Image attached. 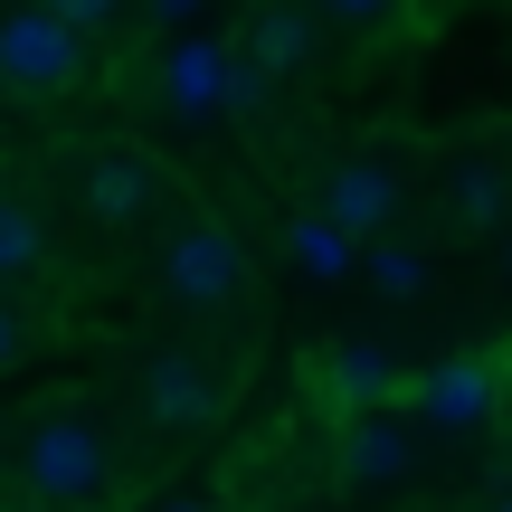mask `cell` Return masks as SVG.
Wrapping results in <instances>:
<instances>
[{"instance_id": "19", "label": "cell", "mask_w": 512, "mask_h": 512, "mask_svg": "<svg viewBox=\"0 0 512 512\" xmlns=\"http://www.w3.org/2000/svg\"><path fill=\"white\" fill-rule=\"evenodd\" d=\"M494 512H512V494H503V503H494Z\"/></svg>"}, {"instance_id": "5", "label": "cell", "mask_w": 512, "mask_h": 512, "mask_svg": "<svg viewBox=\"0 0 512 512\" xmlns=\"http://www.w3.org/2000/svg\"><path fill=\"white\" fill-rule=\"evenodd\" d=\"M162 105L171 114H228L238 105V48H228V38H171Z\"/></svg>"}, {"instance_id": "13", "label": "cell", "mask_w": 512, "mask_h": 512, "mask_svg": "<svg viewBox=\"0 0 512 512\" xmlns=\"http://www.w3.org/2000/svg\"><path fill=\"white\" fill-rule=\"evenodd\" d=\"M503 200H512V190H503V171H494V162H465L456 181H446V219H456V228H494V219H503Z\"/></svg>"}, {"instance_id": "15", "label": "cell", "mask_w": 512, "mask_h": 512, "mask_svg": "<svg viewBox=\"0 0 512 512\" xmlns=\"http://www.w3.org/2000/svg\"><path fill=\"white\" fill-rule=\"evenodd\" d=\"M370 285H380V294H427V256L418 247H370Z\"/></svg>"}, {"instance_id": "11", "label": "cell", "mask_w": 512, "mask_h": 512, "mask_svg": "<svg viewBox=\"0 0 512 512\" xmlns=\"http://www.w3.org/2000/svg\"><path fill=\"white\" fill-rule=\"evenodd\" d=\"M247 57H256L266 76L304 67V57H313V19H304V10H256V19H247Z\"/></svg>"}, {"instance_id": "8", "label": "cell", "mask_w": 512, "mask_h": 512, "mask_svg": "<svg viewBox=\"0 0 512 512\" xmlns=\"http://www.w3.org/2000/svg\"><path fill=\"white\" fill-rule=\"evenodd\" d=\"M152 190H162V171L133 162V152H114V162H95L86 181H76V200H86V219L124 228V219H143V209H152Z\"/></svg>"}, {"instance_id": "9", "label": "cell", "mask_w": 512, "mask_h": 512, "mask_svg": "<svg viewBox=\"0 0 512 512\" xmlns=\"http://www.w3.org/2000/svg\"><path fill=\"white\" fill-rule=\"evenodd\" d=\"M332 399H342L351 418H389V399H399V361H389L380 342H342V351H332Z\"/></svg>"}, {"instance_id": "7", "label": "cell", "mask_w": 512, "mask_h": 512, "mask_svg": "<svg viewBox=\"0 0 512 512\" xmlns=\"http://www.w3.org/2000/svg\"><path fill=\"white\" fill-rule=\"evenodd\" d=\"M143 408L162 427H209L219 418V389H209V370L190 361V351H152L143 361Z\"/></svg>"}, {"instance_id": "1", "label": "cell", "mask_w": 512, "mask_h": 512, "mask_svg": "<svg viewBox=\"0 0 512 512\" xmlns=\"http://www.w3.org/2000/svg\"><path fill=\"white\" fill-rule=\"evenodd\" d=\"M19 484L67 512V503H95L114 484V456H105V437H95L86 418H38L29 437H19Z\"/></svg>"}, {"instance_id": "6", "label": "cell", "mask_w": 512, "mask_h": 512, "mask_svg": "<svg viewBox=\"0 0 512 512\" xmlns=\"http://www.w3.org/2000/svg\"><path fill=\"white\" fill-rule=\"evenodd\" d=\"M399 209H408V190H399V171H389V162H342L323 181V219L342 228L351 247L380 238V228H399Z\"/></svg>"}, {"instance_id": "14", "label": "cell", "mask_w": 512, "mask_h": 512, "mask_svg": "<svg viewBox=\"0 0 512 512\" xmlns=\"http://www.w3.org/2000/svg\"><path fill=\"white\" fill-rule=\"evenodd\" d=\"M38 256H48V228H38V209L0 190V285H10V275H29Z\"/></svg>"}, {"instance_id": "16", "label": "cell", "mask_w": 512, "mask_h": 512, "mask_svg": "<svg viewBox=\"0 0 512 512\" xmlns=\"http://www.w3.org/2000/svg\"><path fill=\"white\" fill-rule=\"evenodd\" d=\"M114 19H124V10H114V0H67V29H76V38H105Z\"/></svg>"}, {"instance_id": "10", "label": "cell", "mask_w": 512, "mask_h": 512, "mask_svg": "<svg viewBox=\"0 0 512 512\" xmlns=\"http://www.w3.org/2000/svg\"><path fill=\"white\" fill-rule=\"evenodd\" d=\"M408 465H418V446H408L399 418H351V437H342V475L351 484H399Z\"/></svg>"}, {"instance_id": "17", "label": "cell", "mask_w": 512, "mask_h": 512, "mask_svg": "<svg viewBox=\"0 0 512 512\" xmlns=\"http://www.w3.org/2000/svg\"><path fill=\"white\" fill-rule=\"evenodd\" d=\"M19 342H29V323H19V313H10V304H0V370H10V361H19Z\"/></svg>"}, {"instance_id": "2", "label": "cell", "mask_w": 512, "mask_h": 512, "mask_svg": "<svg viewBox=\"0 0 512 512\" xmlns=\"http://www.w3.org/2000/svg\"><path fill=\"white\" fill-rule=\"evenodd\" d=\"M76 67H86V38L67 29V10H10L0 19V86L57 95Z\"/></svg>"}, {"instance_id": "18", "label": "cell", "mask_w": 512, "mask_h": 512, "mask_svg": "<svg viewBox=\"0 0 512 512\" xmlns=\"http://www.w3.org/2000/svg\"><path fill=\"white\" fill-rule=\"evenodd\" d=\"M152 512H219V503H200V494H171V503H152Z\"/></svg>"}, {"instance_id": "12", "label": "cell", "mask_w": 512, "mask_h": 512, "mask_svg": "<svg viewBox=\"0 0 512 512\" xmlns=\"http://www.w3.org/2000/svg\"><path fill=\"white\" fill-rule=\"evenodd\" d=\"M285 247H294V266H304V275H351V266H370V256L351 247L342 228L323 219V209H304V219L285 228Z\"/></svg>"}, {"instance_id": "4", "label": "cell", "mask_w": 512, "mask_h": 512, "mask_svg": "<svg viewBox=\"0 0 512 512\" xmlns=\"http://www.w3.org/2000/svg\"><path fill=\"white\" fill-rule=\"evenodd\" d=\"M494 399H503V370L484 361V351H446V361L418 380V418H427V427H446V437L484 427V418H494Z\"/></svg>"}, {"instance_id": "3", "label": "cell", "mask_w": 512, "mask_h": 512, "mask_svg": "<svg viewBox=\"0 0 512 512\" xmlns=\"http://www.w3.org/2000/svg\"><path fill=\"white\" fill-rule=\"evenodd\" d=\"M238 285H247V247L228 238V228L190 219L181 238L162 247V294H171V304H190V313H219Z\"/></svg>"}]
</instances>
